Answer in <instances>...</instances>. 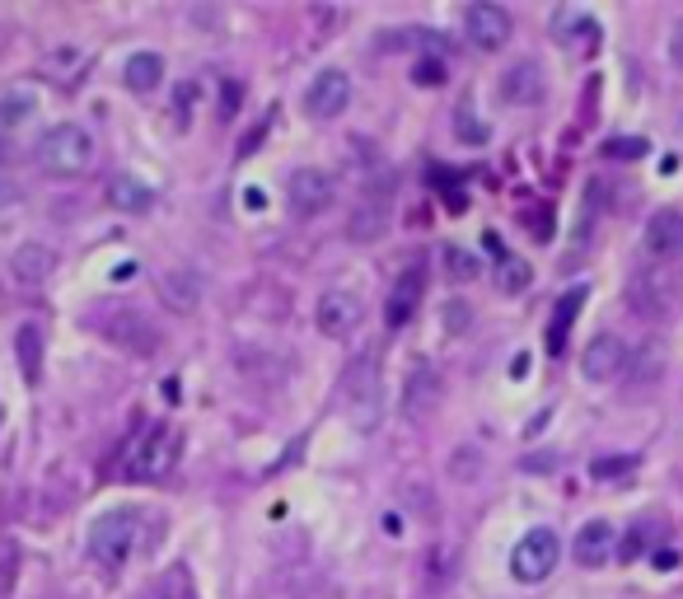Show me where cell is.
Returning a JSON list of instances; mask_svg holds the SVG:
<instances>
[{
  "label": "cell",
  "mask_w": 683,
  "mask_h": 599,
  "mask_svg": "<svg viewBox=\"0 0 683 599\" xmlns=\"http://www.w3.org/2000/svg\"><path fill=\"white\" fill-rule=\"evenodd\" d=\"M679 300H683V276L674 262H646V268H637L633 281H627V309L646 324L670 319L679 309Z\"/></svg>",
  "instance_id": "6da1fadb"
},
{
  "label": "cell",
  "mask_w": 683,
  "mask_h": 599,
  "mask_svg": "<svg viewBox=\"0 0 683 599\" xmlns=\"http://www.w3.org/2000/svg\"><path fill=\"white\" fill-rule=\"evenodd\" d=\"M136 534H141V516L132 506H113L90 524V557L103 572H122L136 549Z\"/></svg>",
  "instance_id": "7a4b0ae2"
},
{
  "label": "cell",
  "mask_w": 683,
  "mask_h": 599,
  "mask_svg": "<svg viewBox=\"0 0 683 599\" xmlns=\"http://www.w3.org/2000/svg\"><path fill=\"white\" fill-rule=\"evenodd\" d=\"M38 165L57 179H76L94 165V136L80 127V122H57L43 140H38Z\"/></svg>",
  "instance_id": "3957f363"
},
{
  "label": "cell",
  "mask_w": 683,
  "mask_h": 599,
  "mask_svg": "<svg viewBox=\"0 0 683 599\" xmlns=\"http://www.w3.org/2000/svg\"><path fill=\"white\" fill-rule=\"evenodd\" d=\"M179 450H183V436L173 431L169 421H160V427H150L127 450V464H122V473H127L132 483H160L164 473L179 464Z\"/></svg>",
  "instance_id": "277c9868"
},
{
  "label": "cell",
  "mask_w": 683,
  "mask_h": 599,
  "mask_svg": "<svg viewBox=\"0 0 683 599\" xmlns=\"http://www.w3.org/2000/svg\"><path fill=\"white\" fill-rule=\"evenodd\" d=\"M557 557H562V539H557L548 524H538V530H530L515 543L511 576L520 580V586H538V580H548L557 572Z\"/></svg>",
  "instance_id": "5b68a950"
},
{
  "label": "cell",
  "mask_w": 683,
  "mask_h": 599,
  "mask_svg": "<svg viewBox=\"0 0 683 599\" xmlns=\"http://www.w3.org/2000/svg\"><path fill=\"white\" fill-rule=\"evenodd\" d=\"M627 365H633V347H627V338H618V332H594L581 351V375L594 384L627 375Z\"/></svg>",
  "instance_id": "8992f818"
},
{
  "label": "cell",
  "mask_w": 683,
  "mask_h": 599,
  "mask_svg": "<svg viewBox=\"0 0 683 599\" xmlns=\"http://www.w3.org/2000/svg\"><path fill=\"white\" fill-rule=\"evenodd\" d=\"M511 33H515L511 10L492 5V0H478V5H468V10H464V38H468L473 47L501 52L505 43H511Z\"/></svg>",
  "instance_id": "52a82bcc"
},
{
  "label": "cell",
  "mask_w": 683,
  "mask_h": 599,
  "mask_svg": "<svg viewBox=\"0 0 683 599\" xmlns=\"http://www.w3.org/2000/svg\"><path fill=\"white\" fill-rule=\"evenodd\" d=\"M314 324H319L323 338H352L365 324V300L356 291H328L314 305Z\"/></svg>",
  "instance_id": "ba28073f"
},
{
  "label": "cell",
  "mask_w": 683,
  "mask_h": 599,
  "mask_svg": "<svg viewBox=\"0 0 683 599\" xmlns=\"http://www.w3.org/2000/svg\"><path fill=\"white\" fill-rule=\"evenodd\" d=\"M346 103H352V76H346V70L328 66V70H319V76L309 80V90H305V113L309 117L328 122V117L346 113Z\"/></svg>",
  "instance_id": "9c48e42d"
},
{
  "label": "cell",
  "mask_w": 683,
  "mask_h": 599,
  "mask_svg": "<svg viewBox=\"0 0 683 599\" xmlns=\"http://www.w3.org/2000/svg\"><path fill=\"white\" fill-rule=\"evenodd\" d=\"M103 332H109V342L127 347L132 357H155V351H160V328H155L141 309H113L109 319H103Z\"/></svg>",
  "instance_id": "30bf717a"
},
{
  "label": "cell",
  "mask_w": 683,
  "mask_h": 599,
  "mask_svg": "<svg viewBox=\"0 0 683 599\" xmlns=\"http://www.w3.org/2000/svg\"><path fill=\"white\" fill-rule=\"evenodd\" d=\"M641 249L651 262H679L683 258V216L679 211H656L641 230Z\"/></svg>",
  "instance_id": "8fae6325"
},
{
  "label": "cell",
  "mask_w": 683,
  "mask_h": 599,
  "mask_svg": "<svg viewBox=\"0 0 683 599\" xmlns=\"http://www.w3.org/2000/svg\"><path fill=\"white\" fill-rule=\"evenodd\" d=\"M286 197H291V211H295V216H319V211L332 202V173H328V169H314V165L295 169Z\"/></svg>",
  "instance_id": "7c38bea8"
},
{
  "label": "cell",
  "mask_w": 683,
  "mask_h": 599,
  "mask_svg": "<svg viewBox=\"0 0 683 599\" xmlns=\"http://www.w3.org/2000/svg\"><path fill=\"white\" fill-rule=\"evenodd\" d=\"M571 553H576V562H581L585 572L608 567V562L618 557V530H613L608 520H590V524H581V530H576Z\"/></svg>",
  "instance_id": "4fadbf2b"
},
{
  "label": "cell",
  "mask_w": 683,
  "mask_h": 599,
  "mask_svg": "<svg viewBox=\"0 0 683 599\" xmlns=\"http://www.w3.org/2000/svg\"><path fill=\"white\" fill-rule=\"evenodd\" d=\"M43 109V90L38 84H5L0 90V132H20L29 127Z\"/></svg>",
  "instance_id": "5bb4252c"
},
{
  "label": "cell",
  "mask_w": 683,
  "mask_h": 599,
  "mask_svg": "<svg viewBox=\"0 0 683 599\" xmlns=\"http://www.w3.org/2000/svg\"><path fill=\"white\" fill-rule=\"evenodd\" d=\"M426 295V268H408L398 276V286L389 295V305H384V319H389V328H402L417 314V305H422Z\"/></svg>",
  "instance_id": "9a60e30c"
},
{
  "label": "cell",
  "mask_w": 683,
  "mask_h": 599,
  "mask_svg": "<svg viewBox=\"0 0 683 599\" xmlns=\"http://www.w3.org/2000/svg\"><path fill=\"white\" fill-rule=\"evenodd\" d=\"M122 80H127L132 94H155L164 84V57L160 52H132L127 66H122Z\"/></svg>",
  "instance_id": "2e32d148"
},
{
  "label": "cell",
  "mask_w": 683,
  "mask_h": 599,
  "mask_svg": "<svg viewBox=\"0 0 683 599\" xmlns=\"http://www.w3.org/2000/svg\"><path fill=\"white\" fill-rule=\"evenodd\" d=\"M501 99L505 103H538L543 99V70L538 61H515L501 76Z\"/></svg>",
  "instance_id": "e0dca14e"
},
{
  "label": "cell",
  "mask_w": 683,
  "mask_h": 599,
  "mask_svg": "<svg viewBox=\"0 0 683 599\" xmlns=\"http://www.w3.org/2000/svg\"><path fill=\"white\" fill-rule=\"evenodd\" d=\"M103 197H109V206L113 211H150V202H155V192L141 183V179H132V173H117V179L103 188Z\"/></svg>",
  "instance_id": "ac0fdd59"
},
{
  "label": "cell",
  "mask_w": 683,
  "mask_h": 599,
  "mask_svg": "<svg viewBox=\"0 0 683 599\" xmlns=\"http://www.w3.org/2000/svg\"><path fill=\"white\" fill-rule=\"evenodd\" d=\"M52 268H57V253L43 249V244H24V249L14 253V276H20L24 286H43Z\"/></svg>",
  "instance_id": "d6986e66"
},
{
  "label": "cell",
  "mask_w": 683,
  "mask_h": 599,
  "mask_svg": "<svg viewBox=\"0 0 683 599\" xmlns=\"http://www.w3.org/2000/svg\"><path fill=\"white\" fill-rule=\"evenodd\" d=\"M581 305H585V286H576V291H567L562 300H557L553 324H548V351H553V357L567 347V332H571V324H576V314H581Z\"/></svg>",
  "instance_id": "ffe728a7"
},
{
  "label": "cell",
  "mask_w": 683,
  "mask_h": 599,
  "mask_svg": "<svg viewBox=\"0 0 683 599\" xmlns=\"http://www.w3.org/2000/svg\"><path fill=\"white\" fill-rule=\"evenodd\" d=\"M534 286V268L520 253H501L497 258V291L501 295H524Z\"/></svg>",
  "instance_id": "44dd1931"
},
{
  "label": "cell",
  "mask_w": 683,
  "mask_h": 599,
  "mask_svg": "<svg viewBox=\"0 0 683 599\" xmlns=\"http://www.w3.org/2000/svg\"><path fill=\"white\" fill-rule=\"evenodd\" d=\"M431 398H435V375H431V365H417L408 375V389H402V403H408L412 417H426Z\"/></svg>",
  "instance_id": "7402d4cb"
},
{
  "label": "cell",
  "mask_w": 683,
  "mask_h": 599,
  "mask_svg": "<svg viewBox=\"0 0 683 599\" xmlns=\"http://www.w3.org/2000/svg\"><path fill=\"white\" fill-rule=\"evenodd\" d=\"M441 268L454 281H473V276H482V258L459 249V244H445V249H441Z\"/></svg>",
  "instance_id": "603a6c76"
},
{
  "label": "cell",
  "mask_w": 683,
  "mask_h": 599,
  "mask_svg": "<svg viewBox=\"0 0 683 599\" xmlns=\"http://www.w3.org/2000/svg\"><path fill=\"white\" fill-rule=\"evenodd\" d=\"M150 599H197V590H192V572H187V567L164 572L160 580H155Z\"/></svg>",
  "instance_id": "cb8c5ba5"
},
{
  "label": "cell",
  "mask_w": 683,
  "mask_h": 599,
  "mask_svg": "<svg viewBox=\"0 0 683 599\" xmlns=\"http://www.w3.org/2000/svg\"><path fill=\"white\" fill-rule=\"evenodd\" d=\"M43 332L38 328H33V324H24L20 328V365H24V380H38L43 375V357H38V351H43Z\"/></svg>",
  "instance_id": "d4e9b609"
},
{
  "label": "cell",
  "mask_w": 683,
  "mask_h": 599,
  "mask_svg": "<svg viewBox=\"0 0 683 599\" xmlns=\"http://www.w3.org/2000/svg\"><path fill=\"white\" fill-rule=\"evenodd\" d=\"M160 295L169 300L173 309H192V305H197V286H192V276H183V272H169L160 281Z\"/></svg>",
  "instance_id": "484cf974"
},
{
  "label": "cell",
  "mask_w": 683,
  "mask_h": 599,
  "mask_svg": "<svg viewBox=\"0 0 683 599\" xmlns=\"http://www.w3.org/2000/svg\"><path fill=\"white\" fill-rule=\"evenodd\" d=\"M633 468H637V454H600V460L590 464V478L613 483V478H627Z\"/></svg>",
  "instance_id": "4316f807"
},
{
  "label": "cell",
  "mask_w": 683,
  "mask_h": 599,
  "mask_svg": "<svg viewBox=\"0 0 683 599\" xmlns=\"http://www.w3.org/2000/svg\"><path fill=\"white\" fill-rule=\"evenodd\" d=\"M646 150H651V140H641V136H613L604 146L608 160H641Z\"/></svg>",
  "instance_id": "83f0119b"
},
{
  "label": "cell",
  "mask_w": 683,
  "mask_h": 599,
  "mask_svg": "<svg viewBox=\"0 0 683 599\" xmlns=\"http://www.w3.org/2000/svg\"><path fill=\"white\" fill-rule=\"evenodd\" d=\"M441 324H445V332H449V338H459V332L468 328V305H459V300H454V305L441 314Z\"/></svg>",
  "instance_id": "f1b7e54d"
},
{
  "label": "cell",
  "mask_w": 683,
  "mask_h": 599,
  "mask_svg": "<svg viewBox=\"0 0 683 599\" xmlns=\"http://www.w3.org/2000/svg\"><path fill=\"white\" fill-rule=\"evenodd\" d=\"M641 549H646V524H637V530L618 543V557H623V562H637V557H641Z\"/></svg>",
  "instance_id": "f546056e"
},
{
  "label": "cell",
  "mask_w": 683,
  "mask_h": 599,
  "mask_svg": "<svg viewBox=\"0 0 683 599\" xmlns=\"http://www.w3.org/2000/svg\"><path fill=\"white\" fill-rule=\"evenodd\" d=\"M417 84H441L445 80V61H435V57H426V61H417Z\"/></svg>",
  "instance_id": "4dcf8cb0"
},
{
  "label": "cell",
  "mask_w": 683,
  "mask_h": 599,
  "mask_svg": "<svg viewBox=\"0 0 683 599\" xmlns=\"http://www.w3.org/2000/svg\"><path fill=\"white\" fill-rule=\"evenodd\" d=\"M459 136H464V140H478V146H482V140H487V127H482V122H473L468 109H459Z\"/></svg>",
  "instance_id": "1f68e13d"
},
{
  "label": "cell",
  "mask_w": 683,
  "mask_h": 599,
  "mask_svg": "<svg viewBox=\"0 0 683 599\" xmlns=\"http://www.w3.org/2000/svg\"><path fill=\"white\" fill-rule=\"evenodd\" d=\"M670 61H674V66H683V20L670 29Z\"/></svg>",
  "instance_id": "d6a6232c"
},
{
  "label": "cell",
  "mask_w": 683,
  "mask_h": 599,
  "mask_svg": "<svg viewBox=\"0 0 683 599\" xmlns=\"http://www.w3.org/2000/svg\"><path fill=\"white\" fill-rule=\"evenodd\" d=\"M651 567H656V572H674V567H679V553H674V549H660V553L651 557Z\"/></svg>",
  "instance_id": "836d02e7"
},
{
  "label": "cell",
  "mask_w": 683,
  "mask_h": 599,
  "mask_svg": "<svg viewBox=\"0 0 683 599\" xmlns=\"http://www.w3.org/2000/svg\"><path fill=\"white\" fill-rule=\"evenodd\" d=\"M524 370H530V357H524V351H520V357H515V361H511V375H515V380H520V375H524Z\"/></svg>",
  "instance_id": "e575fe53"
},
{
  "label": "cell",
  "mask_w": 683,
  "mask_h": 599,
  "mask_svg": "<svg viewBox=\"0 0 683 599\" xmlns=\"http://www.w3.org/2000/svg\"><path fill=\"white\" fill-rule=\"evenodd\" d=\"M10 155H14V150H10V140H0V160H10Z\"/></svg>",
  "instance_id": "d590c367"
},
{
  "label": "cell",
  "mask_w": 683,
  "mask_h": 599,
  "mask_svg": "<svg viewBox=\"0 0 683 599\" xmlns=\"http://www.w3.org/2000/svg\"><path fill=\"white\" fill-rule=\"evenodd\" d=\"M0 421H5V408H0Z\"/></svg>",
  "instance_id": "8d00e7d4"
}]
</instances>
